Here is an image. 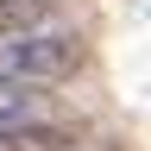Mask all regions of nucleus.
Here are the masks:
<instances>
[{"label": "nucleus", "mask_w": 151, "mask_h": 151, "mask_svg": "<svg viewBox=\"0 0 151 151\" xmlns=\"http://www.w3.org/2000/svg\"><path fill=\"white\" fill-rule=\"evenodd\" d=\"M0 151H25V145H19V132H0Z\"/></svg>", "instance_id": "obj_2"}, {"label": "nucleus", "mask_w": 151, "mask_h": 151, "mask_svg": "<svg viewBox=\"0 0 151 151\" xmlns=\"http://www.w3.org/2000/svg\"><path fill=\"white\" fill-rule=\"evenodd\" d=\"M38 6H44V0H38Z\"/></svg>", "instance_id": "obj_4"}, {"label": "nucleus", "mask_w": 151, "mask_h": 151, "mask_svg": "<svg viewBox=\"0 0 151 151\" xmlns=\"http://www.w3.org/2000/svg\"><path fill=\"white\" fill-rule=\"evenodd\" d=\"M88 151H120V145H88Z\"/></svg>", "instance_id": "obj_3"}, {"label": "nucleus", "mask_w": 151, "mask_h": 151, "mask_svg": "<svg viewBox=\"0 0 151 151\" xmlns=\"http://www.w3.org/2000/svg\"><path fill=\"white\" fill-rule=\"evenodd\" d=\"M82 63V44H76L69 32H38V38H13L6 44V76L19 82H63V76Z\"/></svg>", "instance_id": "obj_1"}]
</instances>
